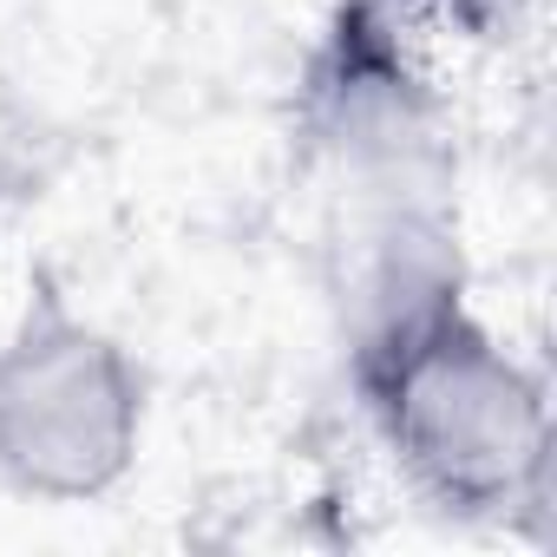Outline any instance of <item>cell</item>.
Here are the masks:
<instances>
[{
    "label": "cell",
    "mask_w": 557,
    "mask_h": 557,
    "mask_svg": "<svg viewBox=\"0 0 557 557\" xmlns=\"http://www.w3.org/2000/svg\"><path fill=\"white\" fill-rule=\"evenodd\" d=\"M433 47L400 0H329L296 66L289 138L342 348L472 296L459 119Z\"/></svg>",
    "instance_id": "obj_1"
},
{
    "label": "cell",
    "mask_w": 557,
    "mask_h": 557,
    "mask_svg": "<svg viewBox=\"0 0 557 557\" xmlns=\"http://www.w3.org/2000/svg\"><path fill=\"white\" fill-rule=\"evenodd\" d=\"M355 413L394 485L459 531L550 518V387L472 296L342 348Z\"/></svg>",
    "instance_id": "obj_2"
},
{
    "label": "cell",
    "mask_w": 557,
    "mask_h": 557,
    "mask_svg": "<svg viewBox=\"0 0 557 557\" xmlns=\"http://www.w3.org/2000/svg\"><path fill=\"white\" fill-rule=\"evenodd\" d=\"M145 433L151 381L132 342L66 289L34 283L0 322V492L99 505L138 472Z\"/></svg>",
    "instance_id": "obj_3"
},
{
    "label": "cell",
    "mask_w": 557,
    "mask_h": 557,
    "mask_svg": "<svg viewBox=\"0 0 557 557\" xmlns=\"http://www.w3.org/2000/svg\"><path fill=\"white\" fill-rule=\"evenodd\" d=\"M400 8L433 34L459 47H511L537 0H400Z\"/></svg>",
    "instance_id": "obj_4"
},
{
    "label": "cell",
    "mask_w": 557,
    "mask_h": 557,
    "mask_svg": "<svg viewBox=\"0 0 557 557\" xmlns=\"http://www.w3.org/2000/svg\"><path fill=\"white\" fill-rule=\"evenodd\" d=\"M14 197H21V125H14L8 99H0V210Z\"/></svg>",
    "instance_id": "obj_5"
}]
</instances>
